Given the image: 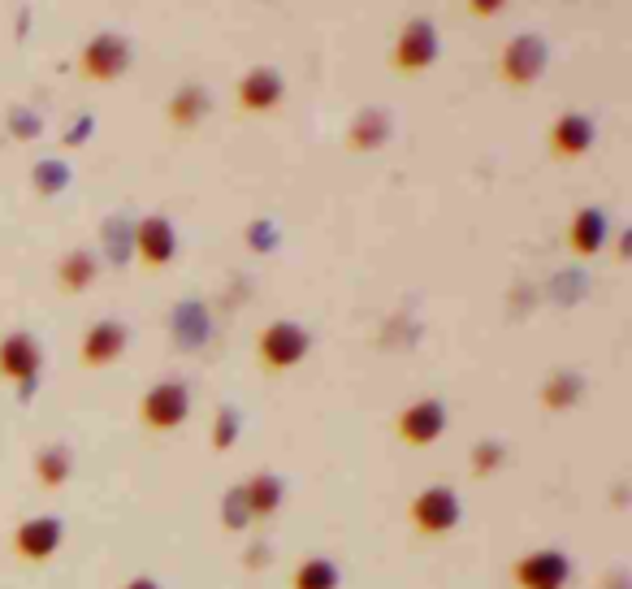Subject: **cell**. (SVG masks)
I'll list each match as a JSON object with an SVG mask.
<instances>
[{"instance_id":"cell-1","label":"cell","mask_w":632,"mask_h":589,"mask_svg":"<svg viewBox=\"0 0 632 589\" xmlns=\"http://www.w3.org/2000/svg\"><path fill=\"white\" fill-rule=\"evenodd\" d=\"M308 347H312V338H308L304 325H295V321H269L265 330L256 334V360L265 364L269 373L295 369V364L308 356Z\"/></svg>"},{"instance_id":"cell-2","label":"cell","mask_w":632,"mask_h":589,"mask_svg":"<svg viewBox=\"0 0 632 589\" xmlns=\"http://www.w3.org/2000/svg\"><path fill=\"white\" fill-rule=\"evenodd\" d=\"M407 516H412L416 533H425V538H446V533L459 529V494L451 486H425L416 494L412 503H407Z\"/></svg>"},{"instance_id":"cell-3","label":"cell","mask_w":632,"mask_h":589,"mask_svg":"<svg viewBox=\"0 0 632 589\" xmlns=\"http://www.w3.org/2000/svg\"><path fill=\"white\" fill-rule=\"evenodd\" d=\"M191 412V390L182 382H156L148 395L139 399V425L152 434H174Z\"/></svg>"},{"instance_id":"cell-4","label":"cell","mask_w":632,"mask_h":589,"mask_svg":"<svg viewBox=\"0 0 632 589\" xmlns=\"http://www.w3.org/2000/svg\"><path fill=\"white\" fill-rule=\"evenodd\" d=\"M433 57H438V31H433V22L412 18L399 31V39H394L390 65L399 74H420V70H429V65H433Z\"/></svg>"},{"instance_id":"cell-5","label":"cell","mask_w":632,"mask_h":589,"mask_svg":"<svg viewBox=\"0 0 632 589\" xmlns=\"http://www.w3.org/2000/svg\"><path fill=\"white\" fill-rule=\"evenodd\" d=\"M546 70V44L537 35H516L511 44L498 52V78L511 87H529Z\"/></svg>"},{"instance_id":"cell-6","label":"cell","mask_w":632,"mask_h":589,"mask_svg":"<svg viewBox=\"0 0 632 589\" xmlns=\"http://www.w3.org/2000/svg\"><path fill=\"white\" fill-rule=\"evenodd\" d=\"M126 65H130V48H126V39L113 35V31H100L83 52H78V70H83L91 83H113V78L126 74Z\"/></svg>"},{"instance_id":"cell-7","label":"cell","mask_w":632,"mask_h":589,"mask_svg":"<svg viewBox=\"0 0 632 589\" xmlns=\"http://www.w3.org/2000/svg\"><path fill=\"white\" fill-rule=\"evenodd\" d=\"M568 577H572V564H568V555H559V551H529L511 564L516 589H563Z\"/></svg>"},{"instance_id":"cell-8","label":"cell","mask_w":632,"mask_h":589,"mask_svg":"<svg viewBox=\"0 0 632 589\" xmlns=\"http://www.w3.org/2000/svg\"><path fill=\"white\" fill-rule=\"evenodd\" d=\"M39 369H44V356H39V343L31 334H9L0 338V382L9 386H31Z\"/></svg>"},{"instance_id":"cell-9","label":"cell","mask_w":632,"mask_h":589,"mask_svg":"<svg viewBox=\"0 0 632 589\" xmlns=\"http://www.w3.org/2000/svg\"><path fill=\"white\" fill-rule=\"evenodd\" d=\"M394 429H399V438L407 442V447H433V442L442 438V429H446V408L438 399H416L399 412Z\"/></svg>"},{"instance_id":"cell-10","label":"cell","mask_w":632,"mask_h":589,"mask_svg":"<svg viewBox=\"0 0 632 589\" xmlns=\"http://www.w3.org/2000/svg\"><path fill=\"white\" fill-rule=\"evenodd\" d=\"M61 520L57 516H31L22 520L18 533H13V551H18V559H26V564H48L52 555L61 551Z\"/></svg>"},{"instance_id":"cell-11","label":"cell","mask_w":632,"mask_h":589,"mask_svg":"<svg viewBox=\"0 0 632 589\" xmlns=\"http://www.w3.org/2000/svg\"><path fill=\"white\" fill-rule=\"evenodd\" d=\"M234 100H239L243 113H273L278 104L286 100V83L278 70H269V65H256V70H247L239 78V87H234Z\"/></svg>"},{"instance_id":"cell-12","label":"cell","mask_w":632,"mask_h":589,"mask_svg":"<svg viewBox=\"0 0 632 589\" xmlns=\"http://www.w3.org/2000/svg\"><path fill=\"white\" fill-rule=\"evenodd\" d=\"M122 351H126V325L113 321V317H104V321H91L87 325L83 343H78V360H83L87 369H104V364L122 360Z\"/></svg>"},{"instance_id":"cell-13","label":"cell","mask_w":632,"mask_h":589,"mask_svg":"<svg viewBox=\"0 0 632 589\" xmlns=\"http://www.w3.org/2000/svg\"><path fill=\"white\" fill-rule=\"evenodd\" d=\"M178 252V234L169 226V217H143L135 226V256L143 269H165Z\"/></svg>"},{"instance_id":"cell-14","label":"cell","mask_w":632,"mask_h":589,"mask_svg":"<svg viewBox=\"0 0 632 589\" xmlns=\"http://www.w3.org/2000/svg\"><path fill=\"white\" fill-rule=\"evenodd\" d=\"M594 148V122L585 113H563L555 126H550V152L559 161H576Z\"/></svg>"},{"instance_id":"cell-15","label":"cell","mask_w":632,"mask_h":589,"mask_svg":"<svg viewBox=\"0 0 632 589\" xmlns=\"http://www.w3.org/2000/svg\"><path fill=\"white\" fill-rule=\"evenodd\" d=\"M239 507H243V516H247V520H265V516H273V512L282 507V481L273 477V473H256V477L239 490Z\"/></svg>"},{"instance_id":"cell-16","label":"cell","mask_w":632,"mask_h":589,"mask_svg":"<svg viewBox=\"0 0 632 589\" xmlns=\"http://www.w3.org/2000/svg\"><path fill=\"white\" fill-rule=\"evenodd\" d=\"M602 243H607V213H602V208H581V213L572 217L568 247L576 256H598Z\"/></svg>"},{"instance_id":"cell-17","label":"cell","mask_w":632,"mask_h":589,"mask_svg":"<svg viewBox=\"0 0 632 589\" xmlns=\"http://www.w3.org/2000/svg\"><path fill=\"white\" fill-rule=\"evenodd\" d=\"M57 282H61L65 295L87 291V286L96 282V256L91 252H65L61 265H57Z\"/></svg>"},{"instance_id":"cell-18","label":"cell","mask_w":632,"mask_h":589,"mask_svg":"<svg viewBox=\"0 0 632 589\" xmlns=\"http://www.w3.org/2000/svg\"><path fill=\"white\" fill-rule=\"evenodd\" d=\"M70 473H74V460L65 447H44L35 455V481L44 490H61L65 481H70Z\"/></svg>"},{"instance_id":"cell-19","label":"cell","mask_w":632,"mask_h":589,"mask_svg":"<svg viewBox=\"0 0 632 589\" xmlns=\"http://www.w3.org/2000/svg\"><path fill=\"white\" fill-rule=\"evenodd\" d=\"M208 109V96H204V87H182L174 100H169V122H174L178 130H191V126H200V117Z\"/></svg>"},{"instance_id":"cell-20","label":"cell","mask_w":632,"mask_h":589,"mask_svg":"<svg viewBox=\"0 0 632 589\" xmlns=\"http://www.w3.org/2000/svg\"><path fill=\"white\" fill-rule=\"evenodd\" d=\"M291 589H338V568L329 564V559L312 555V559H304V564L295 568Z\"/></svg>"},{"instance_id":"cell-21","label":"cell","mask_w":632,"mask_h":589,"mask_svg":"<svg viewBox=\"0 0 632 589\" xmlns=\"http://www.w3.org/2000/svg\"><path fill=\"white\" fill-rule=\"evenodd\" d=\"M576 395H581V382H576L572 373H555V377H550V386L542 390V403L550 412H559V408H572Z\"/></svg>"},{"instance_id":"cell-22","label":"cell","mask_w":632,"mask_h":589,"mask_svg":"<svg viewBox=\"0 0 632 589\" xmlns=\"http://www.w3.org/2000/svg\"><path fill=\"white\" fill-rule=\"evenodd\" d=\"M386 135H390L386 117L368 113V117H364V122H360V126H355V130H351V139H347V143H351V148H355V152H364V148H373V143H381V139H386Z\"/></svg>"},{"instance_id":"cell-23","label":"cell","mask_w":632,"mask_h":589,"mask_svg":"<svg viewBox=\"0 0 632 589\" xmlns=\"http://www.w3.org/2000/svg\"><path fill=\"white\" fill-rule=\"evenodd\" d=\"M498 464H503V447H494V442H481V447L472 451V473L477 477H490Z\"/></svg>"},{"instance_id":"cell-24","label":"cell","mask_w":632,"mask_h":589,"mask_svg":"<svg viewBox=\"0 0 632 589\" xmlns=\"http://www.w3.org/2000/svg\"><path fill=\"white\" fill-rule=\"evenodd\" d=\"M230 442H234V412H221L217 421H213V447L226 451Z\"/></svg>"},{"instance_id":"cell-25","label":"cell","mask_w":632,"mask_h":589,"mask_svg":"<svg viewBox=\"0 0 632 589\" xmlns=\"http://www.w3.org/2000/svg\"><path fill=\"white\" fill-rule=\"evenodd\" d=\"M122 589H161V585H156L152 577H135V581H126Z\"/></svg>"}]
</instances>
